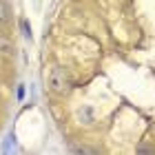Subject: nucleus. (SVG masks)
<instances>
[{
  "instance_id": "obj_2",
  "label": "nucleus",
  "mask_w": 155,
  "mask_h": 155,
  "mask_svg": "<svg viewBox=\"0 0 155 155\" xmlns=\"http://www.w3.org/2000/svg\"><path fill=\"white\" fill-rule=\"evenodd\" d=\"M5 20H7V5L0 0V25H2Z\"/></svg>"
},
{
  "instance_id": "obj_3",
  "label": "nucleus",
  "mask_w": 155,
  "mask_h": 155,
  "mask_svg": "<svg viewBox=\"0 0 155 155\" xmlns=\"http://www.w3.org/2000/svg\"><path fill=\"white\" fill-rule=\"evenodd\" d=\"M22 97H25V87L20 84V89H18V100H22Z\"/></svg>"
},
{
  "instance_id": "obj_1",
  "label": "nucleus",
  "mask_w": 155,
  "mask_h": 155,
  "mask_svg": "<svg viewBox=\"0 0 155 155\" xmlns=\"http://www.w3.org/2000/svg\"><path fill=\"white\" fill-rule=\"evenodd\" d=\"M49 87H51L53 93H58V95H67L69 91H71V87H73V80H71V75H69L67 69H62V67H53V69H51V73H49Z\"/></svg>"
}]
</instances>
